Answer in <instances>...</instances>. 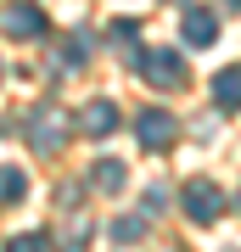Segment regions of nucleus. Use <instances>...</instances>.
I'll list each match as a JSON object with an SVG mask.
<instances>
[{
  "label": "nucleus",
  "mask_w": 241,
  "mask_h": 252,
  "mask_svg": "<svg viewBox=\"0 0 241 252\" xmlns=\"http://www.w3.org/2000/svg\"><path fill=\"white\" fill-rule=\"evenodd\" d=\"M135 135H140L146 152H169V146L179 140V118L163 112V107H146L140 118H135Z\"/></svg>",
  "instance_id": "nucleus-1"
},
{
  "label": "nucleus",
  "mask_w": 241,
  "mask_h": 252,
  "mask_svg": "<svg viewBox=\"0 0 241 252\" xmlns=\"http://www.w3.org/2000/svg\"><path fill=\"white\" fill-rule=\"evenodd\" d=\"M213 101H219L224 112L241 107V67H219V73H213Z\"/></svg>",
  "instance_id": "nucleus-8"
},
{
  "label": "nucleus",
  "mask_w": 241,
  "mask_h": 252,
  "mask_svg": "<svg viewBox=\"0 0 241 252\" xmlns=\"http://www.w3.org/2000/svg\"><path fill=\"white\" fill-rule=\"evenodd\" d=\"M79 129H84V135H112V129H118V107H112V101H90V107L79 112Z\"/></svg>",
  "instance_id": "nucleus-7"
},
{
  "label": "nucleus",
  "mask_w": 241,
  "mask_h": 252,
  "mask_svg": "<svg viewBox=\"0 0 241 252\" xmlns=\"http://www.w3.org/2000/svg\"><path fill=\"white\" fill-rule=\"evenodd\" d=\"M84 56H90V39H84V34H68L62 51H56V62H62V67H79Z\"/></svg>",
  "instance_id": "nucleus-11"
},
{
  "label": "nucleus",
  "mask_w": 241,
  "mask_h": 252,
  "mask_svg": "<svg viewBox=\"0 0 241 252\" xmlns=\"http://www.w3.org/2000/svg\"><path fill=\"white\" fill-rule=\"evenodd\" d=\"M179 202H185V219H191V224H213V219L224 213V190L213 180H191Z\"/></svg>",
  "instance_id": "nucleus-2"
},
{
  "label": "nucleus",
  "mask_w": 241,
  "mask_h": 252,
  "mask_svg": "<svg viewBox=\"0 0 241 252\" xmlns=\"http://www.w3.org/2000/svg\"><path fill=\"white\" fill-rule=\"evenodd\" d=\"M84 219H73V224H68V235H62V241H68V252H84Z\"/></svg>",
  "instance_id": "nucleus-15"
},
{
  "label": "nucleus",
  "mask_w": 241,
  "mask_h": 252,
  "mask_svg": "<svg viewBox=\"0 0 241 252\" xmlns=\"http://www.w3.org/2000/svg\"><path fill=\"white\" fill-rule=\"evenodd\" d=\"M135 67H140L146 84H157V90H179V84H185V62H179L174 51H146V56H135Z\"/></svg>",
  "instance_id": "nucleus-3"
},
{
  "label": "nucleus",
  "mask_w": 241,
  "mask_h": 252,
  "mask_svg": "<svg viewBox=\"0 0 241 252\" xmlns=\"http://www.w3.org/2000/svg\"><path fill=\"white\" fill-rule=\"evenodd\" d=\"M107 39H112V45H129V39H135V23H129V17H118V23L107 28Z\"/></svg>",
  "instance_id": "nucleus-14"
},
{
  "label": "nucleus",
  "mask_w": 241,
  "mask_h": 252,
  "mask_svg": "<svg viewBox=\"0 0 241 252\" xmlns=\"http://www.w3.org/2000/svg\"><path fill=\"white\" fill-rule=\"evenodd\" d=\"M236 213H241V190H236Z\"/></svg>",
  "instance_id": "nucleus-17"
},
{
  "label": "nucleus",
  "mask_w": 241,
  "mask_h": 252,
  "mask_svg": "<svg viewBox=\"0 0 241 252\" xmlns=\"http://www.w3.org/2000/svg\"><path fill=\"white\" fill-rule=\"evenodd\" d=\"M90 185H96V190H107V196H112V190H124V162H118V157L90 162Z\"/></svg>",
  "instance_id": "nucleus-9"
},
{
  "label": "nucleus",
  "mask_w": 241,
  "mask_h": 252,
  "mask_svg": "<svg viewBox=\"0 0 241 252\" xmlns=\"http://www.w3.org/2000/svg\"><path fill=\"white\" fill-rule=\"evenodd\" d=\"M224 6H236V11H241V0H224Z\"/></svg>",
  "instance_id": "nucleus-16"
},
{
  "label": "nucleus",
  "mask_w": 241,
  "mask_h": 252,
  "mask_svg": "<svg viewBox=\"0 0 241 252\" xmlns=\"http://www.w3.org/2000/svg\"><path fill=\"white\" fill-rule=\"evenodd\" d=\"M179 34H185V45H191V51H207V45L219 39V17H213L207 6H191V11H185V23H179Z\"/></svg>",
  "instance_id": "nucleus-6"
},
{
  "label": "nucleus",
  "mask_w": 241,
  "mask_h": 252,
  "mask_svg": "<svg viewBox=\"0 0 241 252\" xmlns=\"http://www.w3.org/2000/svg\"><path fill=\"white\" fill-rule=\"evenodd\" d=\"M146 235V219H118L112 224V241H140Z\"/></svg>",
  "instance_id": "nucleus-12"
},
{
  "label": "nucleus",
  "mask_w": 241,
  "mask_h": 252,
  "mask_svg": "<svg viewBox=\"0 0 241 252\" xmlns=\"http://www.w3.org/2000/svg\"><path fill=\"white\" fill-rule=\"evenodd\" d=\"M68 118L62 112H56V107H39L34 112V124H28V146H34V152L39 157H51V152H62V140H68Z\"/></svg>",
  "instance_id": "nucleus-4"
},
{
  "label": "nucleus",
  "mask_w": 241,
  "mask_h": 252,
  "mask_svg": "<svg viewBox=\"0 0 241 252\" xmlns=\"http://www.w3.org/2000/svg\"><path fill=\"white\" fill-rule=\"evenodd\" d=\"M0 28H6L11 39H39L45 34V11L28 6V0H11V6L0 11Z\"/></svg>",
  "instance_id": "nucleus-5"
},
{
  "label": "nucleus",
  "mask_w": 241,
  "mask_h": 252,
  "mask_svg": "<svg viewBox=\"0 0 241 252\" xmlns=\"http://www.w3.org/2000/svg\"><path fill=\"white\" fill-rule=\"evenodd\" d=\"M51 241H45V235H11L6 241V252H45Z\"/></svg>",
  "instance_id": "nucleus-13"
},
{
  "label": "nucleus",
  "mask_w": 241,
  "mask_h": 252,
  "mask_svg": "<svg viewBox=\"0 0 241 252\" xmlns=\"http://www.w3.org/2000/svg\"><path fill=\"white\" fill-rule=\"evenodd\" d=\"M23 196H28L23 168H0V202H23Z\"/></svg>",
  "instance_id": "nucleus-10"
}]
</instances>
